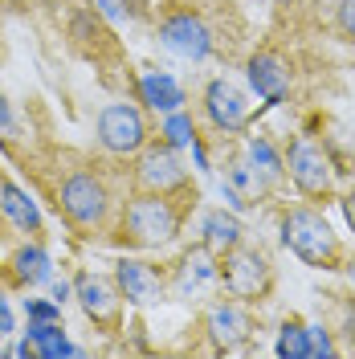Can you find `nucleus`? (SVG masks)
<instances>
[{
    "label": "nucleus",
    "instance_id": "obj_1",
    "mask_svg": "<svg viewBox=\"0 0 355 359\" xmlns=\"http://www.w3.org/2000/svg\"><path fill=\"white\" fill-rule=\"evenodd\" d=\"M282 245L294 257H302L307 266L331 269L339 262V237H335V229L327 224V217L319 208H307V204L290 208L286 217H282Z\"/></svg>",
    "mask_w": 355,
    "mask_h": 359
},
{
    "label": "nucleus",
    "instance_id": "obj_2",
    "mask_svg": "<svg viewBox=\"0 0 355 359\" xmlns=\"http://www.w3.org/2000/svg\"><path fill=\"white\" fill-rule=\"evenodd\" d=\"M180 233V208L168 201V192H143L123 212V237L131 245H168Z\"/></svg>",
    "mask_w": 355,
    "mask_h": 359
},
{
    "label": "nucleus",
    "instance_id": "obj_3",
    "mask_svg": "<svg viewBox=\"0 0 355 359\" xmlns=\"http://www.w3.org/2000/svg\"><path fill=\"white\" fill-rule=\"evenodd\" d=\"M286 172L294 180V188L302 196H327L335 188V168L331 159L323 156V147L311 139H294L286 151Z\"/></svg>",
    "mask_w": 355,
    "mask_h": 359
},
{
    "label": "nucleus",
    "instance_id": "obj_4",
    "mask_svg": "<svg viewBox=\"0 0 355 359\" xmlns=\"http://www.w3.org/2000/svg\"><path fill=\"white\" fill-rule=\"evenodd\" d=\"M98 143L114 156H135L147 143V123L131 102H111L98 114Z\"/></svg>",
    "mask_w": 355,
    "mask_h": 359
},
{
    "label": "nucleus",
    "instance_id": "obj_5",
    "mask_svg": "<svg viewBox=\"0 0 355 359\" xmlns=\"http://www.w3.org/2000/svg\"><path fill=\"white\" fill-rule=\"evenodd\" d=\"M221 282L225 290L233 294V298H262L269 290V257L266 253H257V249H229L225 253V266H221Z\"/></svg>",
    "mask_w": 355,
    "mask_h": 359
},
{
    "label": "nucleus",
    "instance_id": "obj_6",
    "mask_svg": "<svg viewBox=\"0 0 355 359\" xmlns=\"http://www.w3.org/2000/svg\"><path fill=\"white\" fill-rule=\"evenodd\" d=\"M107 208H111V196H107V184L90 172H78L62 184V212H66L74 224L82 229H94V224L107 221Z\"/></svg>",
    "mask_w": 355,
    "mask_h": 359
},
{
    "label": "nucleus",
    "instance_id": "obj_7",
    "mask_svg": "<svg viewBox=\"0 0 355 359\" xmlns=\"http://www.w3.org/2000/svg\"><path fill=\"white\" fill-rule=\"evenodd\" d=\"M159 41H163V49H172L176 57L204 62L213 53V29L200 21L196 13H172L168 21L159 25Z\"/></svg>",
    "mask_w": 355,
    "mask_h": 359
},
{
    "label": "nucleus",
    "instance_id": "obj_8",
    "mask_svg": "<svg viewBox=\"0 0 355 359\" xmlns=\"http://www.w3.org/2000/svg\"><path fill=\"white\" fill-rule=\"evenodd\" d=\"M135 180L143 192H180L188 184V168L180 163L176 147L172 143H156L139 156V168H135Z\"/></svg>",
    "mask_w": 355,
    "mask_h": 359
},
{
    "label": "nucleus",
    "instance_id": "obj_9",
    "mask_svg": "<svg viewBox=\"0 0 355 359\" xmlns=\"http://www.w3.org/2000/svg\"><path fill=\"white\" fill-rule=\"evenodd\" d=\"M204 118L225 135L245 131V123H249V102H245V94L233 86L229 78H217V82H208V90H204Z\"/></svg>",
    "mask_w": 355,
    "mask_h": 359
},
{
    "label": "nucleus",
    "instance_id": "obj_10",
    "mask_svg": "<svg viewBox=\"0 0 355 359\" xmlns=\"http://www.w3.org/2000/svg\"><path fill=\"white\" fill-rule=\"evenodd\" d=\"M245 78H249L253 94H257L262 102H269V107H278L290 94V69L278 53H253L249 66H245Z\"/></svg>",
    "mask_w": 355,
    "mask_h": 359
},
{
    "label": "nucleus",
    "instance_id": "obj_11",
    "mask_svg": "<svg viewBox=\"0 0 355 359\" xmlns=\"http://www.w3.org/2000/svg\"><path fill=\"white\" fill-rule=\"evenodd\" d=\"M74 294H78V302H82V311L94 318V323H102V327H114L119 323V306H123V290H114L107 278H94V273H82L78 282H74Z\"/></svg>",
    "mask_w": 355,
    "mask_h": 359
},
{
    "label": "nucleus",
    "instance_id": "obj_12",
    "mask_svg": "<svg viewBox=\"0 0 355 359\" xmlns=\"http://www.w3.org/2000/svg\"><path fill=\"white\" fill-rule=\"evenodd\" d=\"M114 278H119V290L127 302L135 306H147V302H159L163 298V278H159L156 266H147V262H119L114 266Z\"/></svg>",
    "mask_w": 355,
    "mask_h": 359
},
{
    "label": "nucleus",
    "instance_id": "obj_13",
    "mask_svg": "<svg viewBox=\"0 0 355 359\" xmlns=\"http://www.w3.org/2000/svg\"><path fill=\"white\" fill-rule=\"evenodd\" d=\"M249 331H253V318H249V311L241 302H217L208 311V335L217 339V347H225V351L241 347L249 339Z\"/></svg>",
    "mask_w": 355,
    "mask_h": 359
},
{
    "label": "nucleus",
    "instance_id": "obj_14",
    "mask_svg": "<svg viewBox=\"0 0 355 359\" xmlns=\"http://www.w3.org/2000/svg\"><path fill=\"white\" fill-rule=\"evenodd\" d=\"M139 102L143 107H152V111H184V90L172 74H163V69H147V74H139Z\"/></svg>",
    "mask_w": 355,
    "mask_h": 359
},
{
    "label": "nucleus",
    "instance_id": "obj_15",
    "mask_svg": "<svg viewBox=\"0 0 355 359\" xmlns=\"http://www.w3.org/2000/svg\"><path fill=\"white\" fill-rule=\"evenodd\" d=\"M221 278V266H217V257H213V249L204 245L196 253H188L184 262H180V278H176V290L184 298H196L200 290H208L213 282Z\"/></svg>",
    "mask_w": 355,
    "mask_h": 359
},
{
    "label": "nucleus",
    "instance_id": "obj_16",
    "mask_svg": "<svg viewBox=\"0 0 355 359\" xmlns=\"http://www.w3.org/2000/svg\"><path fill=\"white\" fill-rule=\"evenodd\" d=\"M0 208H4V217L17 224V229H25V233H37L41 229V212H37V204L29 201V192H21L17 184H0Z\"/></svg>",
    "mask_w": 355,
    "mask_h": 359
},
{
    "label": "nucleus",
    "instance_id": "obj_17",
    "mask_svg": "<svg viewBox=\"0 0 355 359\" xmlns=\"http://www.w3.org/2000/svg\"><path fill=\"white\" fill-rule=\"evenodd\" d=\"M200 233H204V245L213 253H229V249L241 245V221L233 212H208L204 224H200Z\"/></svg>",
    "mask_w": 355,
    "mask_h": 359
},
{
    "label": "nucleus",
    "instance_id": "obj_18",
    "mask_svg": "<svg viewBox=\"0 0 355 359\" xmlns=\"http://www.w3.org/2000/svg\"><path fill=\"white\" fill-rule=\"evenodd\" d=\"M29 339L37 347L41 359H62V355H78V347L66 339L62 323H29Z\"/></svg>",
    "mask_w": 355,
    "mask_h": 359
},
{
    "label": "nucleus",
    "instance_id": "obj_19",
    "mask_svg": "<svg viewBox=\"0 0 355 359\" xmlns=\"http://www.w3.org/2000/svg\"><path fill=\"white\" fill-rule=\"evenodd\" d=\"M13 273L21 278L25 286H41V282H49L53 278V262H49V253L37 245H25L13 253Z\"/></svg>",
    "mask_w": 355,
    "mask_h": 359
},
{
    "label": "nucleus",
    "instance_id": "obj_20",
    "mask_svg": "<svg viewBox=\"0 0 355 359\" xmlns=\"http://www.w3.org/2000/svg\"><path fill=\"white\" fill-rule=\"evenodd\" d=\"M245 156H249V168H253L262 180H278L282 172H286V159L274 151L269 139H249V143H245Z\"/></svg>",
    "mask_w": 355,
    "mask_h": 359
},
{
    "label": "nucleus",
    "instance_id": "obj_21",
    "mask_svg": "<svg viewBox=\"0 0 355 359\" xmlns=\"http://www.w3.org/2000/svg\"><path fill=\"white\" fill-rule=\"evenodd\" d=\"M274 355H282V359H311V343H307V323L290 318L286 327L278 331V343H274Z\"/></svg>",
    "mask_w": 355,
    "mask_h": 359
},
{
    "label": "nucleus",
    "instance_id": "obj_22",
    "mask_svg": "<svg viewBox=\"0 0 355 359\" xmlns=\"http://www.w3.org/2000/svg\"><path fill=\"white\" fill-rule=\"evenodd\" d=\"M159 135H163V143H172V147H192V139H196V123H192V114L188 111H172L163 114V127H159Z\"/></svg>",
    "mask_w": 355,
    "mask_h": 359
},
{
    "label": "nucleus",
    "instance_id": "obj_23",
    "mask_svg": "<svg viewBox=\"0 0 355 359\" xmlns=\"http://www.w3.org/2000/svg\"><path fill=\"white\" fill-rule=\"evenodd\" d=\"M229 184H233V188H237V192H241L245 201H253V192H257V188H262V176H257V172H253V168H249V163H233V168H229Z\"/></svg>",
    "mask_w": 355,
    "mask_h": 359
},
{
    "label": "nucleus",
    "instance_id": "obj_24",
    "mask_svg": "<svg viewBox=\"0 0 355 359\" xmlns=\"http://www.w3.org/2000/svg\"><path fill=\"white\" fill-rule=\"evenodd\" d=\"M25 314H29V323H58L62 318V302H45V298H25Z\"/></svg>",
    "mask_w": 355,
    "mask_h": 359
},
{
    "label": "nucleus",
    "instance_id": "obj_25",
    "mask_svg": "<svg viewBox=\"0 0 355 359\" xmlns=\"http://www.w3.org/2000/svg\"><path fill=\"white\" fill-rule=\"evenodd\" d=\"M307 343H311V359H331L339 355V347H335V339L327 327H307Z\"/></svg>",
    "mask_w": 355,
    "mask_h": 359
},
{
    "label": "nucleus",
    "instance_id": "obj_26",
    "mask_svg": "<svg viewBox=\"0 0 355 359\" xmlns=\"http://www.w3.org/2000/svg\"><path fill=\"white\" fill-rule=\"evenodd\" d=\"M339 29L347 33V37H355V0H339Z\"/></svg>",
    "mask_w": 355,
    "mask_h": 359
},
{
    "label": "nucleus",
    "instance_id": "obj_27",
    "mask_svg": "<svg viewBox=\"0 0 355 359\" xmlns=\"http://www.w3.org/2000/svg\"><path fill=\"white\" fill-rule=\"evenodd\" d=\"M17 135V123H13V111H8V102L0 98V139H13Z\"/></svg>",
    "mask_w": 355,
    "mask_h": 359
},
{
    "label": "nucleus",
    "instance_id": "obj_28",
    "mask_svg": "<svg viewBox=\"0 0 355 359\" xmlns=\"http://www.w3.org/2000/svg\"><path fill=\"white\" fill-rule=\"evenodd\" d=\"M98 13L111 17V21H123V17H127V8H123L119 0H98Z\"/></svg>",
    "mask_w": 355,
    "mask_h": 359
},
{
    "label": "nucleus",
    "instance_id": "obj_29",
    "mask_svg": "<svg viewBox=\"0 0 355 359\" xmlns=\"http://www.w3.org/2000/svg\"><path fill=\"white\" fill-rule=\"evenodd\" d=\"M192 159H196L200 172H208V151H204V143H200V139H192Z\"/></svg>",
    "mask_w": 355,
    "mask_h": 359
},
{
    "label": "nucleus",
    "instance_id": "obj_30",
    "mask_svg": "<svg viewBox=\"0 0 355 359\" xmlns=\"http://www.w3.org/2000/svg\"><path fill=\"white\" fill-rule=\"evenodd\" d=\"M0 335H13V311L4 306V298H0Z\"/></svg>",
    "mask_w": 355,
    "mask_h": 359
},
{
    "label": "nucleus",
    "instance_id": "obj_31",
    "mask_svg": "<svg viewBox=\"0 0 355 359\" xmlns=\"http://www.w3.org/2000/svg\"><path fill=\"white\" fill-rule=\"evenodd\" d=\"M343 217H347V224H351V233H355V192L343 201Z\"/></svg>",
    "mask_w": 355,
    "mask_h": 359
},
{
    "label": "nucleus",
    "instance_id": "obj_32",
    "mask_svg": "<svg viewBox=\"0 0 355 359\" xmlns=\"http://www.w3.org/2000/svg\"><path fill=\"white\" fill-rule=\"evenodd\" d=\"M69 298V282H53V302H66Z\"/></svg>",
    "mask_w": 355,
    "mask_h": 359
},
{
    "label": "nucleus",
    "instance_id": "obj_33",
    "mask_svg": "<svg viewBox=\"0 0 355 359\" xmlns=\"http://www.w3.org/2000/svg\"><path fill=\"white\" fill-rule=\"evenodd\" d=\"M343 269H347V282H351V286H355V257H351V262H347V266H343Z\"/></svg>",
    "mask_w": 355,
    "mask_h": 359
},
{
    "label": "nucleus",
    "instance_id": "obj_34",
    "mask_svg": "<svg viewBox=\"0 0 355 359\" xmlns=\"http://www.w3.org/2000/svg\"><path fill=\"white\" fill-rule=\"evenodd\" d=\"M347 331H351V339H355V306L347 311Z\"/></svg>",
    "mask_w": 355,
    "mask_h": 359
}]
</instances>
